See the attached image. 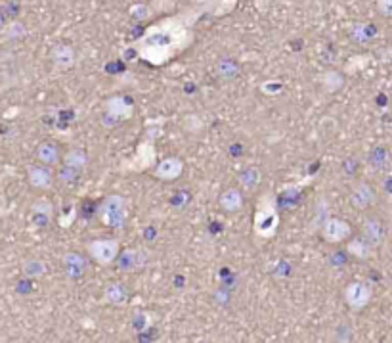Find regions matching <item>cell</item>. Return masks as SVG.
Instances as JSON below:
<instances>
[{
    "mask_svg": "<svg viewBox=\"0 0 392 343\" xmlns=\"http://www.w3.org/2000/svg\"><path fill=\"white\" fill-rule=\"evenodd\" d=\"M322 238H324L327 244H333V246H337V244H342V242H347L350 238V234H352V228H350V224L344 221V219H339V217H327L324 223H322Z\"/></svg>",
    "mask_w": 392,
    "mask_h": 343,
    "instance_id": "8992f818",
    "label": "cell"
},
{
    "mask_svg": "<svg viewBox=\"0 0 392 343\" xmlns=\"http://www.w3.org/2000/svg\"><path fill=\"white\" fill-rule=\"evenodd\" d=\"M320 81H322V86H324L327 92H337V90H341L342 86H344V77H342V73H339V71H325Z\"/></svg>",
    "mask_w": 392,
    "mask_h": 343,
    "instance_id": "7402d4cb",
    "label": "cell"
},
{
    "mask_svg": "<svg viewBox=\"0 0 392 343\" xmlns=\"http://www.w3.org/2000/svg\"><path fill=\"white\" fill-rule=\"evenodd\" d=\"M102 301L110 307H125L128 303V290L123 282H110L103 288Z\"/></svg>",
    "mask_w": 392,
    "mask_h": 343,
    "instance_id": "5bb4252c",
    "label": "cell"
},
{
    "mask_svg": "<svg viewBox=\"0 0 392 343\" xmlns=\"http://www.w3.org/2000/svg\"><path fill=\"white\" fill-rule=\"evenodd\" d=\"M4 26V16H2V12H0V27Z\"/></svg>",
    "mask_w": 392,
    "mask_h": 343,
    "instance_id": "f1b7e54d",
    "label": "cell"
},
{
    "mask_svg": "<svg viewBox=\"0 0 392 343\" xmlns=\"http://www.w3.org/2000/svg\"><path fill=\"white\" fill-rule=\"evenodd\" d=\"M278 228H280V213L274 206L270 194L266 192L256 204L255 217H253V231L258 238L270 240L278 234Z\"/></svg>",
    "mask_w": 392,
    "mask_h": 343,
    "instance_id": "7a4b0ae2",
    "label": "cell"
},
{
    "mask_svg": "<svg viewBox=\"0 0 392 343\" xmlns=\"http://www.w3.org/2000/svg\"><path fill=\"white\" fill-rule=\"evenodd\" d=\"M344 301L352 311H364L373 300V288L367 282L362 280H354V282L347 284L344 288Z\"/></svg>",
    "mask_w": 392,
    "mask_h": 343,
    "instance_id": "5b68a950",
    "label": "cell"
},
{
    "mask_svg": "<svg viewBox=\"0 0 392 343\" xmlns=\"http://www.w3.org/2000/svg\"><path fill=\"white\" fill-rule=\"evenodd\" d=\"M152 165H155V146L152 140H145V142H142V144L138 146L132 161H130V165L127 164L125 169H130V171H144V169L152 167Z\"/></svg>",
    "mask_w": 392,
    "mask_h": 343,
    "instance_id": "4fadbf2b",
    "label": "cell"
},
{
    "mask_svg": "<svg viewBox=\"0 0 392 343\" xmlns=\"http://www.w3.org/2000/svg\"><path fill=\"white\" fill-rule=\"evenodd\" d=\"M373 35H375L373 26H362V23H360V26H354L352 27V31H350V37H352V39L360 44L367 43Z\"/></svg>",
    "mask_w": 392,
    "mask_h": 343,
    "instance_id": "cb8c5ba5",
    "label": "cell"
},
{
    "mask_svg": "<svg viewBox=\"0 0 392 343\" xmlns=\"http://www.w3.org/2000/svg\"><path fill=\"white\" fill-rule=\"evenodd\" d=\"M50 60L56 68L68 69L75 63V50L69 44H56L50 50Z\"/></svg>",
    "mask_w": 392,
    "mask_h": 343,
    "instance_id": "ac0fdd59",
    "label": "cell"
},
{
    "mask_svg": "<svg viewBox=\"0 0 392 343\" xmlns=\"http://www.w3.org/2000/svg\"><path fill=\"white\" fill-rule=\"evenodd\" d=\"M27 180L37 190H50L54 186V173L52 167L43 164L29 165L27 167Z\"/></svg>",
    "mask_w": 392,
    "mask_h": 343,
    "instance_id": "30bf717a",
    "label": "cell"
},
{
    "mask_svg": "<svg viewBox=\"0 0 392 343\" xmlns=\"http://www.w3.org/2000/svg\"><path fill=\"white\" fill-rule=\"evenodd\" d=\"M37 161L43 165H48V167H54V165H60L61 161V152L58 144L54 142H43L37 146Z\"/></svg>",
    "mask_w": 392,
    "mask_h": 343,
    "instance_id": "e0dca14e",
    "label": "cell"
},
{
    "mask_svg": "<svg viewBox=\"0 0 392 343\" xmlns=\"http://www.w3.org/2000/svg\"><path fill=\"white\" fill-rule=\"evenodd\" d=\"M239 63L236 60H231V58H222L218 63H216V73H218V77L224 79V81H231V79H236L239 75Z\"/></svg>",
    "mask_w": 392,
    "mask_h": 343,
    "instance_id": "44dd1931",
    "label": "cell"
},
{
    "mask_svg": "<svg viewBox=\"0 0 392 343\" xmlns=\"http://www.w3.org/2000/svg\"><path fill=\"white\" fill-rule=\"evenodd\" d=\"M86 268H88V259L81 253H65L63 257V271L69 278H81L85 276Z\"/></svg>",
    "mask_w": 392,
    "mask_h": 343,
    "instance_id": "2e32d148",
    "label": "cell"
},
{
    "mask_svg": "<svg viewBox=\"0 0 392 343\" xmlns=\"http://www.w3.org/2000/svg\"><path fill=\"white\" fill-rule=\"evenodd\" d=\"M362 238L366 240V244L371 249L379 248L386 240V228L377 217H367L362 223Z\"/></svg>",
    "mask_w": 392,
    "mask_h": 343,
    "instance_id": "9c48e42d",
    "label": "cell"
},
{
    "mask_svg": "<svg viewBox=\"0 0 392 343\" xmlns=\"http://www.w3.org/2000/svg\"><path fill=\"white\" fill-rule=\"evenodd\" d=\"M260 182V171L256 167H247L243 171L239 173V184L241 188L245 190H255Z\"/></svg>",
    "mask_w": 392,
    "mask_h": 343,
    "instance_id": "603a6c76",
    "label": "cell"
},
{
    "mask_svg": "<svg viewBox=\"0 0 392 343\" xmlns=\"http://www.w3.org/2000/svg\"><path fill=\"white\" fill-rule=\"evenodd\" d=\"M184 173V161L180 157H165L163 161L155 165L154 177L165 182H172L176 180Z\"/></svg>",
    "mask_w": 392,
    "mask_h": 343,
    "instance_id": "8fae6325",
    "label": "cell"
},
{
    "mask_svg": "<svg viewBox=\"0 0 392 343\" xmlns=\"http://www.w3.org/2000/svg\"><path fill=\"white\" fill-rule=\"evenodd\" d=\"M117 261H119L121 271H125V273H132V271L142 268L145 257L140 249H125L123 253L119 251V257H117Z\"/></svg>",
    "mask_w": 392,
    "mask_h": 343,
    "instance_id": "d6986e66",
    "label": "cell"
},
{
    "mask_svg": "<svg viewBox=\"0 0 392 343\" xmlns=\"http://www.w3.org/2000/svg\"><path fill=\"white\" fill-rule=\"evenodd\" d=\"M103 112H105V117H111V119H115V123H119V121H127L132 117L134 106L128 102L125 96H111L103 102Z\"/></svg>",
    "mask_w": 392,
    "mask_h": 343,
    "instance_id": "52a82bcc",
    "label": "cell"
},
{
    "mask_svg": "<svg viewBox=\"0 0 392 343\" xmlns=\"http://www.w3.org/2000/svg\"><path fill=\"white\" fill-rule=\"evenodd\" d=\"M121 244L117 238H96L86 244V253L88 259L102 266H107L115 263L119 257Z\"/></svg>",
    "mask_w": 392,
    "mask_h": 343,
    "instance_id": "277c9868",
    "label": "cell"
},
{
    "mask_svg": "<svg viewBox=\"0 0 392 343\" xmlns=\"http://www.w3.org/2000/svg\"><path fill=\"white\" fill-rule=\"evenodd\" d=\"M369 251H371V248L367 246L364 238H360V240H352L349 244V253H352L354 257L367 259V255H369Z\"/></svg>",
    "mask_w": 392,
    "mask_h": 343,
    "instance_id": "d4e9b609",
    "label": "cell"
},
{
    "mask_svg": "<svg viewBox=\"0 0 392 343\" xmlns=\"http://www.w3.org/2000/svg\"><path fill=\"white\" fill-rule=\"evenodd\" d=\"M23 273L27 276L37 278V276H43L46 273V265H44L43 261H39V259H29L25 265H23Z\"/></svg>",
    "mask_w": 392,
    "mask_h": 343,
    "instance_id": "484cf974",
    "label": "cell"
},
{
    "mask_svg": "<svg viewBox=\"0 0 392 343\" xmlns=\"http://www.w3.org/2000/svg\"><path fill=\"white\" fill-rule=\"evenodd\" d=\"M377 10L384 17H392V0H377Z\"/></svg>",
    "mask_w": 392,
    "mask_h": 343,
    "instance_id": "83f0119b",
    "label": "cell"
},
{
    "mask_svg": "<svg viewBox=\"0 0 392 343\" xmlns=\"http://www.w3.org/2000/svg\"><path fill=\"white\" fill-rule=\"evenodd\" d=\"M98 217H100V223H102L105 228L123 231L128 219L127 199L121 196V194H110V196L102 202L100 211H98Z\"/></svg>",
    "mask_w": 392,
    "mask_h": 343,
    "instance_id": "3957f363",
    "label": "cell"
},
{
    "mask_svg": "<svg viewBox=\"0 0 392 343\" xmlns=\"http://www.w3.org/2000/svg\"><path fill=\"white\" fill-rule=\"evenodd\" d=\"M52 215H54V206L46 197H41L31 206L29 223L33 224L34 228H46L52 223Z\"/></svg>",
    "mask_w": 392,
    "mask_h": 343,
    "instance_id": "7c38bea8",
    "label": "cell"
},
{
    "mask_svg": "<svg viewBox=\"0 0 392 343\" xmlns=\"http://www.w3.org/2000/svg\"><path fill=\"white\" fill-rule=\"evenodd\" d=\"M218 204H220L222 211L226 213H238L245 206V197H243V192L239 188H228L224 190L218 197Z\"/></svg>",
    "mask_w": 392,
    "mask_h": 343,
    "instance_id": "9a60e30c",
    "label": "cell"
},
{
    "mask_svg": "<svg viewBox=\"0 0 392 343\" xmlns=\"http://www.w3.org/2000/svg\"><path fill=\"white\" fill-rule=\"evenodd\" d=\"M197 16L199 14L194 16L192 12H184L182 16L165 17L147 27L145 33L136 41L138 58L159 68L188 50L196 39L194 23L197 21Z\"/></svg>",
    "mask_w": 392,
    "mask_h": 343,
    "instance_id": "6da1fadb",
    "label": "cell"
},
{
    "mask_svg": "<svg viewBox=\"0 0 392 343\" xmlns=\"http://www.w3.org/2000/svg\"><path fill=\"white\" fill-rule=\"evenodd\" d=\"M61 161H63V167H68V169L75 173H81L85 171L86 164H88V155H86L83 148H73L61 157Z\"/></svg>",
    "mask_w": 392,
    "mask_h": 343,
    "instance_id": "ffe728a7",
    "label": "cell"
},
{
    "mask_svg": "<svg viewBox=\"0 0 392 343\" xmlns=\"http://www.w3.org/2000/svg\"><path fill=\"white\" fill-rule=\"evenodd\" d=\"M350 204L360 209V211H366L371 206L377 204V192L375 188L369 184V182H358L354 188L350 190Z\"/></svg>",
    "mask_w": 392,
    "mask_h": 343,
    "instance_id": "ba28073f",
    "label": "cell"
},
{
    "mask_svg": "<svg viewBox=\"0 0 392 343\" xmlns=\"http://www.w3.org/2000/svg\"><path fill=\"white\" fill-rule=\"evenodd\" d=\"M375 169H381V167H386L389 165V150H384V148H377L373 150V154H371V159H369Z\"/></svg>",
    "mask_w": 392,
    "mask_h": 343,
    "instance_id": "4316f807",
    "label": "cell"
}]
</instances>
